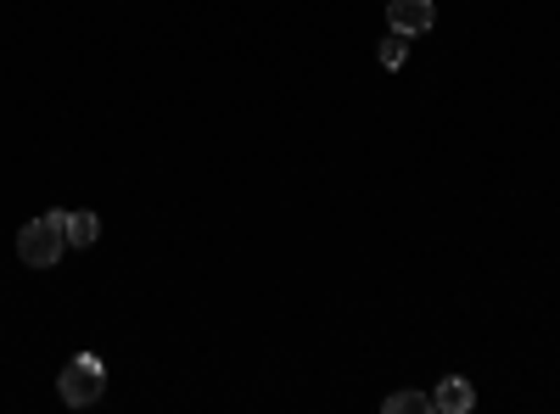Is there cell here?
I'll return each instance as SVG.
<instances>
[{
    "mask_svg": "<svg viewBox=\"0 0 560 414\" xmlns=\"http://www.w3.org/2000/svg\"><path fill=\"white\" fill-rule=\"evenodd\" d=\"M62 252H68V213H45L18 229V258L28 269H57Z\"/></svg>",
    "mask_w": 560,
    "mask_h": 414,
    "instance_id": "obj_1",
    "label": "cell"
},
{
    "mask_svg": "<svg viewBox=\"0 0 560 414\" xmlns=\"http://www.w3.org/2000/svg\"><path fill=\"white\" fill-rule=\"evenodd\" d=\"M57 392H62V403L68 409H90V403H102V392H107V370H102V358H73L68 370L57 376Z\"/></svg>",
    "mask_w": 560,
    "mask_h": 414,
    "instance_id": "obj_2",
    "label": "cell"
},
{
    "mask_svg": "<svg viewBox=\"0 0 560 414\" xmlns=\"http://www.w3.org/2000/svg\"><path fill=\"white\" fill-rule=\"evenodd\" d=\"M387 23H393V34L420 39V34H432L438 7H432V0H387Z\"/></svg>",
    "mask_w": 560,
    "mask_h": 414,
    "instance_id": "obj_3",
    "label": "cell"
},
{
    "mask_svg": "<svg viewBox=\"0 0 560 414\" xmlns=\"http://www.w3.org/2000/svg\"><path fill=\"white\" fill-rule=\"evenodd\" d=\"M471 403H477V387L465 381V376H448V381L432 392V409H438V414H465Z\"/></svg>",
    "mask_w": 560,
    "mask_h": 414,
    "instance_id": "obj_4",
    "label": "cell"
},
{
    "mask_svg": "<svg viewBox=\"0 0 560 414\" xmlns=\"http://www.w3.org/2000/svg\"><path fill=\"white\" fill-rule=\"evenodd\" d=\"M96 241H102V218L90 208L68 213V247H96Z\"/></svg>",
    "mask_w": 560,
    "mask_h": 414,
    "instance_id": "obj_5",
    "label": "cell"
},
{
    "mask_svg": "<svg viewBox=\"0 0 560 414\" xmlns=\"http://www.w3.org/2000/svg\"><path fill=\"white\" fill-rule=\"evenodd\" d=\"M382 409H387V414H427V409H432V392H393Z\"/></svg>",
    "mask_w": 560,
    "mask_h": 414,
    "instance_id": "obj_6",
    "label": "cell"
},
{
    "mask_svg": "<svg viewBox=\"0 0 560 414\" xmlns=\"http://www.w3.org/2000/svg\"><path fill=\"white\" fill-rule=\"evenodd\" d=\"M404 57H409V39H404V34H387V39H382V68H387V73H398V68H404Z\"/></svg>",
    "mask_w": 560,
    "mask_h": 414,
    "instance_id": "obj_7",
    "label": "cell"
}]
</instances>
